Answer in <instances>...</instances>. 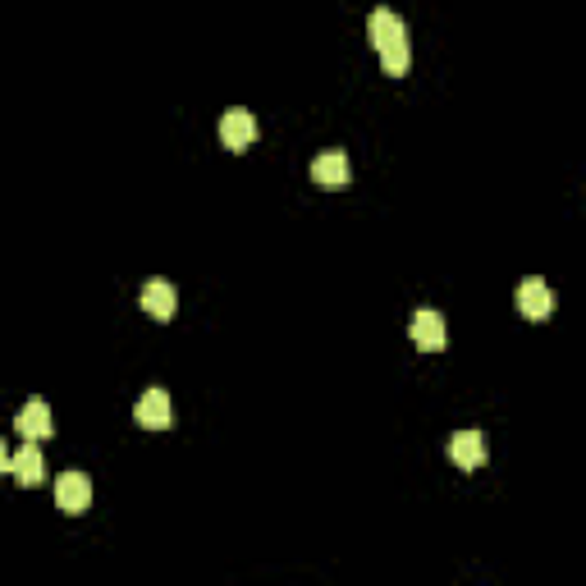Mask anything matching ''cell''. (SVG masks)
Wrapping results in <instances>:
<instances>
[{
    "label": "cell",
    "mask_w": 586,
    "mask_h": 586,
    "mask_svg": "<svg viewBox=\"0 0 586 586\" xmlns=\"http://www.w3.org/2000/svg\"><path fill=\"white\" fill-rule=\"evenodd\" d=\"M312 179L321 188H330V193H335V188H348V156L344 152H321L312 161Z\"/></svg>",
    "instance_id": "11"
},
{
    "label": "cell",
    "mask_w": 586,
    "mask_h": 586,
    "mask_svg": "<svg viewBox=\"0 0 586 586\" xmlns=\"http://www.w3.org/2000/svg\"><path fill=\"white\" fill-rule=\"evenodd\" d=\"M55 504H60V513H87V504H92V481H87L83 472H65V477L55 481Z\"/></svg>",
    "instance_id": "5"
},
{
    "label": "cell",
    "mask_w": 586,
    "mask_h": 586,
    "mask_svg": "<svg viewBox=\"0 0 586 586\" xmlns=\"http://www.w3.org/2000/svg\"><path fill=\"white\" fill-rule=\"evenodd\" d=\"M518 312L527 316V321H545V316L554 312V293L541 275H527V280L518 284Z\"/></svg>",
    "instance_id": "2"
},
{
    "label": "cell",
    "mask_w": 586,
    "mask_h": 586,
    "mask_svg": "<svg viewBox=\"0 0 586 586\" xmlns=\"http://www.w3.org/2000/svg\"><path fill=\"white\" fill-rule=\"evenodd\" d=\"M19 435L23 440H46V435L55 431V417H51V403L46 399H28L23 403V413H19Z\"/></svg>",
    "instance_id": "8"
},
{
    "label": "cell",
    "mask_w": 586,
    "mask_h": 586,
    "mask_svg": "<svg viewBox=\"0 0 586 586\" xmlns=\"http://www.w3.org/2000/svg\"><path fill=\"white\" fill-rule=\"evenodd\" d=\"M133 417H138V426H147V431H165L170 426V394L165 390H142L138 403H133Z\"/></svg>",
    "instance_id": "4"
},
{
    "label": "cell",
    "mask_w": 586,
    "mask_h": 586,
    "mask_svg": "<svg viewBox=\"0 0 586 586\" xmlns=\"http://www.w3.org/2000/svg\"><path fill=\"white\" fill-rule=\"evenodd\" d=\"M10 477L19 481V486H42L46 458H42V449H37V440H28L19 454H10Z\"/></svg>",
    "instance_id": "7"
},
{
    "label": "cell",
    "mask_w": 586,
    "mask_h": 586,
    "mask_svg": "<svg viewBox=\"0 0 586 586\" xmlns=\"http://www.w3.org/2000/svg\"><path fill=\"white\" fill-rule=\"evenodd\" d=\"M0 472H10V449L0 445Z\"/></svg>",
    "instance_id": "12"
},
{
    "label": "cell",
    "mask_w": 586,
    "mask_h": 586,
    "mask_svg": "<svg viewBox=\"0 0 586 586\" xmlns=\"http://www.w3.org/2000/svg\"><path fill=\"white\" fill-rule=\"evenodd\" d=\"M220 142H225L229 152H243L257 142V120H252V110H225L220 115Z\"/></svg>",
    "instance_id": "3"
},
{
    "label": "cell",
    "mask_w": 586,
    "mask_h": 586,
    "mask_svg": "<svg viewBox=\"0 0 586 586\" xmlns=\"http://www.w3.org/2000/svg\"><path fill=\"white\" fill-rule=\"evenodd\" d=\"M367 37H371V46L380 51L385 74H390V78L408 74V65H413V46H408V23H403L399 14H394V10H371Z\"/></svg>",
    "instance_id": "1"
},
{
    "label": "cell",
    "mask_w": 586,
    "mask_h": 586,
    "mask_svg": "<svg viewBox=\"0 0 586 586\" xmlns=\"http://www.w3.org/2000/svg\"><path fill=\"white\" fill-rule=\"evenodd\" d=\"M142 312L147 316H156V321H170L174 316V307H179V293H174V284L170 280H147L142 284Z\"/></svg>",
    "instance_id": "6"
},
{
    "label": "cell",
    "mask_w": 586,
    "mask_h": 586,
    "mask_svg": "<svg viewBox=\"0 0 586 586\" xmlns=\"http://www.w3.org/2000/svg\"><path fill=\"white\" fill-rule=\"evenodd\" d=\"M413 344L426 348V353H435V348L449 344V330H445V316L431 312V307H422V312L413 316Z\"/></svg>",
    "instance_id": "9"
},
{
    "label": "cell",
    "mask_w": 586,
    "mask_h": 586,
    "mask_svg": "<svg viewBox=\"0 0 586 586\" xmlns=\"http://www.w3.org/2000/svg\"><path fill=\"white\" fill-rule=\"evenodd\" d=\"M449 458H454L463 472H477V467L486 463V435L481 431H458L454 440H449Z\"/></svg>",
    "instance_id": "10"
}]
</instances>
